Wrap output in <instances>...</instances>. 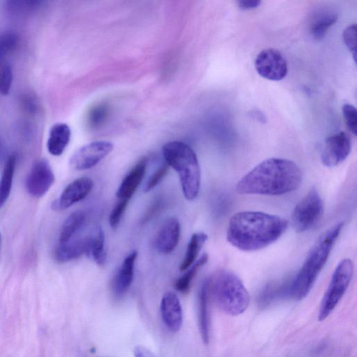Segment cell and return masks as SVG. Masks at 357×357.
Here are the masks:
<instances>
[{
    "instance_id": "obj_27",
    "label": "cell",
    "mask_w": 357,
    "mask_h": 357,
    "mask_svg": "<svg viewBox=\"0 0 357 357\" xmlns=\"http://www.w3.org/2000/svg\"><path fill=\"white\" fill-rule=\"evenodd\" d=\"M18 35L12 31L0 33V62L16 49L19 44Z\"/></svg>"
},
{
    "instance_id": "obj_11",
    "label": "cell",
    "mask_w": 357,
    "mask_h": 357,
    "mask_svg": "<svg viewBox=\"0 0 357 357\" xmlns=\"http://www.w3.org/2000/svg\"><path fill=\"white\" fill-rule=\"evenodd\" d=\"M351 141L345 132H340L329 137L325 143L321 160L327 167H334L342 163L350 154Z\"/></svg>"
},
{
    "instance_id": "obj_22",
    "label": "cell",
    "mask_w": 357,
    "mask_h": 357,
    "mask_svg": "<svg viewBox=\"0 0 357 357\" xmlns=\"http://www.w3.org/2000/svg\"><path fill=\"white\" fill-rule=\"evenodd\" d=\"M207 240V235L203 232L196 233L192 235L188 244L183 262L180 266L181 271H187L189 268L195 263Z\"/></svg>"
},
{
    "instance_id": "obj_1",
    "label": "cell",
    "mask_w": 357,
    "mask_h": 357,
    "mask_svg": "<svg viewBox=\"0 0 357 357\" xmlns=\"http://www.w3.org/2000/svg\"><path fill=\"white\" fill-rule=\"evenodd\" d=\"M288 227V221L279 216L260 211H240L229 221L227 240L241 251H256L277 242Z\"/></svg>"
},
{
    "instance_id": "obj_30",
    "label": "cell",
    "mask_w": 357,
    "mask_h": 357,
    "mask_svg": "<svg viewBox=\"0 0 357 357\" xmlns=\"http://www.w3.org/2000/svg\"><path fill=\"white\" fill-rule=\"evenodd\" d=\"M169 165L167 163L163 164L150 176L148 182L145 185L144 192L148 193L154 189L167 175L169 170Z\"/></svg>"
},
{
    "instance_id": "obj_24",
    "label": "cell",
    "mask_w": 357,
    "mask_h": 357,
    "mask_svg": "<svg viewBox=\"0 0 357 357\" xmlns=\"http://www.w3.org/2000/svg\"><path fill=\"white\" fill-rule=\"evenodd\" d=\"M87 255H91L99 265H104L106 261L104 233L97 228L95 233L89 237Z\"/></svg>"
},
{
    "instance_id": "obj_28",
    "label": "cell",
    "mask_w": 357,
    "mask_h": 357,
    "mask_svg": "<svg viewBox=\"0 0 357 357\" xmlns=\"http://www.w3.org/2000/svg\"><path fill=\"white\" fill-rule=\"evenodd\" d=\"M42 3L41 1H9L6 8L13 15L23 16L35 11Z\"/></svg>"
},
{
    "instance_id": "obj_38",
    "label": "cell",
    "mask_w": 357,
    "mask_h": 357,
    "mask_svg": "<svg viewBox=\"0 0 357 357\" xmlns=\"http://www.w3.org/2000/svg\"><path fill=\"white\" fill-rule=\"evenodd\" d=\"M161 202H157L155 203L152 208L149 210L148 213L145 216L143 221H148L150 218H152L154 214H156L159 210L161 209Z\"/></svg>"
},
{
    "instance_id": "obj_13",
    "label": "cell",
    "mask_w": 357,
    "mask_h": 357,
    "mask_svg": "<svg viewBox=\"0 0 357 357\" xmlns=\"http://www.w3.org/2000/svg\"><path fill=\"white\" fill-rule=\"evenodd\" d=\"M164 325L172 333L180 331L183 323V310L180 299L173 292H165L160 305Z\"/></svg>"
},
{
    "instance_id": "obj_12",
    "label": "cell",
    "mask_w": 357,
    "mask_h": 357,
    "mask_svg": "<svg viewBox=\"0 0 357 357\" xmlns=\"http://www.w3.org/2000/svg\"><path fill=\"white\" fill-rule=\"evenodd\" d=\"M94 187L92 178L80 177L69 184L53 204L56 210H65L85 199Z\"/></svg>"
},
{
    "instance_id": "obj_2",
    "label": "cell",
    "mask_w": 357,
    "mask_h": 357,
    "mask_svg": "<svg viewBox=\"0 0 357 357\" xmlns=\"http://www.w3.org/2000/svg\"><path fill=\"white\" fill-rule=\"evenodd\" d=\"M302 172L294 161L279 158L266 159L245 174L236 189L242 195L278 196L296 191Z\"/></svg>"
},
{
    "instance_id": "obj_17",
    "label": "cell",
    "mask_w": 357,
    "mask_h": 357,
    "mask_svg": "<svg viewBox=\"0 0 357 357\" xmlns=\"http://www.w3.org/2000/svg\"><path fill=\"white\" fill-rule=\"evenodd\" d=\"M210 300L209 281L207 279L203 282L199 290L198 297V325L200 336L205 344H208L210 339Z\"/></svg>"
},
{
    "instance_id": "obj_14",
    "label": "cell",
    "mask_w": 357,
    "mask_h": 357,
    "mask_svg": "<svg viewBox=\"0 0 357 357\" xmlns=\"http://www.w3.org/2000/svg\"><path fill=\"white\" fill-rule=\"evenodd\" d=\"M181 223L175 218H170L164 222L155 238V247L163 254L173 252L180 242Z\"/></svg>"
},
{
    "instance_id": "obj_31",
    "label": "cell",
    "mask_w": 357,
    "mask_h": 357,
    "mask_svg": "<svg viewBox=\"0 0 357 357\" xmlns=\"http://www.w3.org/2000/svg\"><path fill=\"white\" fill-rule=\"evenodd\" d=\"M343 115L345 122L351 133L356 136L357 130V112L355 107L349 104L343 106Z\"/></svg>"
},
{
    "instance_id": "obj_3",
    "label": "cell",
    "mask_w": 357,
    "mask_h": 357,
    "mask_svg": "<svg viewBox=\"0 0 357 357\" xmlns=\"http://www.w3.org/2000/svg\"><path fill=\"white\" fill-rule=\"evenodd\" d=\"M344 227L339 222L323 233L309 252L301 270L291 281L290 297L305 299L314 287Z\"/></svg>"
},
{
    "instance_id": "obj_20",
    "label": "cell",
    "mask_w": 357,
    "mask_h": 357,
    "mask_svg": "<svg viewBox=\"0 0 357 357\" xmlns=\"http://www.w3.org/2000/svg\"><path fill=\"white\" fill-rule=\"evenodd\" d=\"M290 284L291 281L282 284L276 283L268 284L260 295V306L262 308L267 307L281 299L290 297Z\"/></svg>"
},
{
    "instance_id": "obj_25",
    "label": "cell",
    "mask_w": 357,
    "mask_h": 357,
    "mask_svg": "<svg viewBox=\"0 0 357 357\" xmlns=\"http://www.w3.org/2000/svg\"><path fill=\"white\" fill-rule=\"evenodd\" d=\"M209 256L203 254L192 264L186 273L178 279L174 285L175 289L181 293H187L189 291L192 282L201 268L208 262Z\"/></svg>"
},
{
    "instance_id": "obj_18",
    "label": "cell",
    "mask_w": 357,
    "mask_h": 357,
    "mask_svg": "<svg viewBox=\"0 0 357 357\" xmlns=\"http://www.w3.org/2000/svg\"><path fill=\"white\" fill-rule=\"evenodd\" d=\"M71 137V130L67 124L58 123L54 125L47 141L49 152L56 157L62 155L70 142Z\"/></svg>"
},
{
    "instance_id": "obj_36",
    "label": "cell",
    "mask_w": 357,
    "mask_h": 357,
    "mask_svg": "<svg viewBox=\"0 0 357 357\" xmlns=\"http://www.w3.org/2000/svg\"><path fill=\"white\" fill-rule=\"evenodd\" d=\"M261 4L260 1L257 0H249V1H239L238 6L241 10H249L258 8Z\"/></svg>"
},
{
    "instance_id": "obj_9",
    "label": "cell",
    "mask_w": 357,
    "mask_h": 357,
    "mask_svg": "<svg viewBox=\"0 0 357 357\" xmlns=\"http://www.w3.org/2000/svg\"><path fill=\"white\" fill-rule=\"evenodd\" d=\"M113 150V145L107 141H97L87 144L78 151L70 159V166L75 170H87L96 166Z\"/></svg>"
},
{
    "instance_id": "obj_23",
    "label": "cell",
    "mask_w": 357,
    "mask_h": 357,
    "mask_svg": "<svg viewBox=\"0 0 357 357\" xmlns=\"http://www.w3.org/2000/svg\"><path fill=\"white\" fill-rule=\"evenodd\" d=\"M85 221V214L81 211L73 212L65 220L61 229L60 244H64L69 241L73 235L81 229Z\"/></svg>"
},
{
    "instance_id": "obj_16",
    "label": "cell",
    "mask_w": 357,
    "mask_h": 357,
    "mask_svg": "<svg viewBox=\"0 0 357 357\" xmlns=\"http://www.w3.org/2000/svg\"><path fill=\"white\" fill-rule=\"evenodd\" d=\"M148 168V159L143 158L126 174L119 185L117 197L119 200H128L132 198L141 185Z\"/></svg>"
},
{
    "instance_id": "obj_39",
    "label": "cell",
    "mask_w": 357,
    "mask_h": 357,
    "mask_svg": "<svg viewBox=\"0 0 357 357\" xmlns=\"http://www.w3.org/2000/svg\"><path fill=\"white\" fill-rule=\"evenodd\" d=\"M1 241H2L1 233H0V246H1Z\"/></svg>"
},
{
    "instance_id": "obj_6",
    "label": "cell",
    "mask_w": 357,
    "mask_h": 357,
    "mask_svg": "<svg viewBox=\"0 0 357 357\" xmlns=\"http://www.w3.org/2000/svg\"><path fill=\"white\" fill-rule=\"evenodd\" d=\"M354 270L352 260L343 259L337 265L328 288L323 297L319 311V321H325L336 308L351 283Z\"/></svg>"
},
{
    "instance_id": "obj_34",
    "label": "cell",
    "mask_w": 357,
    "mask_h": 357,
    "mask_svg": "<svg viewBox=\"0 0 357 357\" xmlns=\"http://www.w3.org/2000/svg\"><path fill=\"white\" fill-rule=\"evenodd\" d=\"M108 115V108L106 106L101 105L95 108L89 116L91 119V123L95 126H99L103 121L104 122L105 118Z\"/></svg>"
},
{
    "instance_id": "obj_19",
    "label": "cell",
    "mask_w": 357,
    "mask_h": 357,
    "mask_svg": "<svg viewBox=\"0 0 357 357\" xmlns=\"http://www.w3.org/2000/svg\"><path fill=\"white\" fill-rule=\"evenodd\" d=\"M89 249V237L60 244L55 253V257L60 263L67 262L87 255Z\"/></svg>"
},
{
    "instance_id": "obj_26",
    "label": "cell",
    "mask_w": 357,
    "mask_h": 357,
    "mask_svg": "<svg viewBox=\"0 0 357 357\" xmlns=\"http://www.w3.org/2000/svg\"><path fill=\"white\" fill-rule=\"evenodd\" d=\"M338 19V15L334 12H324L316 16L311 23V33L317 39L323 38L329 28L333 25Z\"/></svg>"
},
{
    "instance_id": "obj_4",
    "label": "cell",
    "mask_w": 357,
    "mask_h": 357,
    "mask_svg": "<svg viewBox=\"0 0 357 357\" xmlns=\"http://www.w3.org/2000/svg\"><path fill=\"white\" fill-rule=\"evenodd\" d=\"M208 281L211 299L225 314L238 316L248 309L249 292L235 274L226 270H217Z\"/></svg>"
},
{
    "instance_id": "obj_37",
    "label": "cell",
    "mask_w": 357,
    "mask_h": 357,
    "mask_svg": "<svg viewBox=\"0 0 357 357\" xmlns=\"http://www.w3.org/2000/svg\"><path fill=\"white\" fill-rule=\"evenodd\" d=\"M135 357H155L152 352L143 346L137 347L134 350Z\"/></svg>"
},
{
    "instance_id": "obj_15",
    "label": "cell",
    "mask_w": 357,
    "mask_h": 357,
    "mask_svg": "<svg viewBox=\"0 0 357 357\" xmlns=\"http://www.w3.org/2000/svg\"><path fill=\"white\" fill-rule=\"evenodd\" d=\"M138 257L136 251L130 253L123 261L113 281V292L117 298L122 297L130 288L133 277L134 268Z\"/></svg>"
},
{
    "instance_id": "obj_29",
    "label": "cell",
    "mask_w": 357,
    "mask_h": 357,
    "mask_svg": "<svg viewBox=\"0 0 357 357\" xmlns=\"http://www.w3.org/2000/svg\"><path fill=\"white\" fill-rule=\"evenodd\" d=\"M13 71L8 63L0 62V94L9 95L13 82Z\"/></svg>"
},
{
    "instance_id": "obj_8",
    "label": "cell",
    "mask_w": 357,
    "mask_h": 357,
    "mask_svg": "<svg viewBox=\"0 0 357 357\" xmlns=\"http://www.w3.org/2000/svg\"><path fill=\"white\" fill-rule=\"evenodd\" d=\"M255 67L261 77L273 81L284 80L288 72L286 60L273 49L262 51L255 58Z\"/></svg>"
},
{
    "instance_id": "obj_32",
    "label": "cell",
    "mask_w": 357,
    "mask_h": 357,
    "mask_svg": "<svg viewBox=\"0 0 357 357\" xmlns=\"http://www.w3.org/2000/svg\"><path fill=\"white\" fill-rule=\"evenodd\" d=\"M128 200H119L111 211L109 217V222L113 229H116L118 227L128 206Z\"/></svg>"
},
{
    "instance_id": "obj_35",
    "label": "cell",
    "mask_w": 357,
    "mask_h": 357,
    "mask_svg": "<svg viewBox=\"0 0 357 357\" xmlns=\"http://www.w3.org/2000/svg\"><path fill=\"white\" fill-rule=\"evenodd\" d=\"M21 104L23 110L30 113H36L38 108L37 100L33 95L27 94L23 96Z\"/></svg>"
},
{
    "instance_id": "obj_10",
    "label": "cell",
    "mask_w": 357,
    "mask_h": 357,
    "mask_svg": "<svg viewBox=\"0 0 357 357\" xmlns=\"http://www.w3.org/2000/svg\"><path fill=\"white\" fill-rule=\"evenodd\" d=\"M55 183V175L49 163L45 159L36 161L26 178L27 192L33 197L41 198L46 194Z\"/></svg>"
},
{
    "instance_id": "obj_21",
    "label": "cell",
    "mask_w": 357,
    "mask_h": 357,
    "mask_svg": "<svg viewBox=\"0 0 357 357\" xmlns=\"http://www.w3.org/2000/svg\"><path fill=\"white\" fill-rule=\"evenodd\" d=\"M16 166V156H10L5 163L1 180H0V209L5 205L10 196Z\"/></svg>"
},
{
    "instance_id": "obj_5",
    "label": "cell",
    "mask_w": 357,
    "mask_h": 357,
    "mask_svg": "<svg viewBox=\"0 0 357 357\" xmlns=\"http://www.w3.org/2000/svg\"><path fill=\"white\" fill-rule=\"evenodd\" d=\"M163 154L166 163L180 177L186 199L195 200L199 194L201 184V170L195 152L185 143L172 141L163 146Z\"/></svg>"
},
{
    "instance_id": "obj_33",
    "label": "cell",
    "mask_w": 357,
    "mask_h": 357,
    "mask_svg": "<svg viewBox=\"0 0 357 357\" xmlns=\"http://www.w3.org/2000/svg\"><path fill=\"white\" fill-rule=\"evenodd\" d=\"M343 41L346 47L354 56L356 60V25H351L345 29L343 34Z\"/></svg>"
},
{
    "instance_id": "obj_7",
    "label": "cell",
    "mask_w": 357,
    "mask_h": 357,
    "mask_svg": "<svg viewBox=\"0 0 357 357\" xmlns=\"http://www.w3.org/2000/svg\"><path fill=\"white\" fill-rule=\"evenodd\" d=\"M324 213L323 200L316 189H312L296 205L292 216V228L304 233L315 227Z\"/></svg>"
}]
</instances>
